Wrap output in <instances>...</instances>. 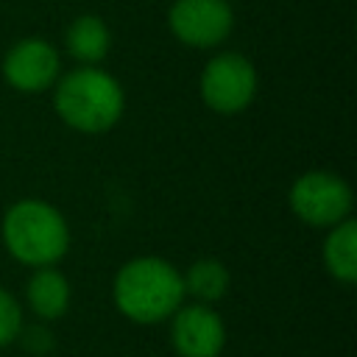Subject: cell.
Segmentation results:
<instances>
[{
    "label": "cell",
    "mask_w": 357,
    "mask_h": 357,
    "mask_svg": "<svg viewBox=\"0 0 357 357\" xmlns=\"http://www.w3.org/2000/svg\"><path fill=\"white\" fill-rule=\"evenodd\" d=\"M25 298L39 321H56L70 307V282L53 265L33 268V276L25 287Z\"/></svg>",
    "instance_id": "9"
},
{
    "label": "cell",
    "mask_w": 357,
    "mask_h": 357,
    "mask_svg": "<svg viewBox=\"0 0 357 357\" xmlns=\"http://www.w3.org/2000/svg\"><path fill=\"white\" fill-rule=\"evenodd\" d=\"M184 279V296H192L201 304H215L226 296L229 290V271L218 259H198L181 273Z\"/></svg>",
    "instance_id": "12"
},
{
    "label": "cell",
    "mask_w": 357,
    "mask_h": 357,
    "mask_svg": "<svg viewBox=\"0 0 357 357\" xmlns=\"http://www.w3.org/2000/svg\"><path fill=\"white\" fill-rule=\"evenodd\" d=\"M324 265L332 279L343 284L357 282V223L351 218L329 226L324 240Z\"/></svg>",
    "instance_id": "10"
},
{
    "label": "cell",
    "mask_w": 357,
    "mask_h": 357,
    "mask_svg": "<svg viewBox=\"0 0 357 357\" xmlns=\"http://www.w3.org/2000/svg\"><path fill=\"white\" fill-rule=\"evenodd\" d=\"M20 337H22V346H25L28 351H33V354H45V351L53 349V335H50L42 324H36V326H22Z\"/></svg>",
    "instance_id": "14"
},
{
    "label": "cell",
    "mask_w": 357,
    "mask_h": 357,
    "mask_svg": "<svg viewBox=\"0 0 357 357\" xmlns=\"http://www.w3.org/2000/svg\"><path fill=\"white\" fill-rule=\"evenodd\" d=\"M257 95V70L240 53H218L201 73V98L218 114H237Z\"/></svg>",
    "instance_id": "5"
},
{
    "label": "cell",
    "mask_w": 357,
    "mask_h": 357,
    "mask_svg": "<svg viewBox=\"0 0 357 357\" xmlns=\"http://www.w3.org/2000/svg\"><path fill=\"white\" fill-rule=\"evenodd\" d=\"M53 106L64 126L81 134H103L114 128L126 109L120 81L98 64H81L56 78Z\"/></svg>",
    "instance_id": "1"
},
{
    "label": "cell",
    "mask_w": 357,
    "mask_h": 357,
    "mask_svg": "<svg viewBox=\"0 0 357 357\" xmlns=\"http://www.w3.org/2000/svg\"><path fill=\"white\" fill-rule=\"evenodd\" d=\"M290 209L310 226H335L351 218V190L329 170H307L290 187Z\"/></svg>",
    "instance_id": "4"
},
{
    "label": "cell",
    "mask_w": 357,
    "mask_h": 357,
    "mask_svg": "<svg viewBox=\"0 0 357 357\" xmlns=\"http://www.w3.org/2000/svg\"><path fill=\"white\" fill-rule=\"evenodd\" d=\"M167 25L187 47H215L231 33L234 11L229 0H173Z\"/></svg>",
    "instance_id": "6"
},
{
    "label": "cell",
    "mask_w": 357,
    "mask_h": 357,
    "mask_svg": "<svg viewBox=\"0 0 357 357\" xmlns=\"http://www.w3.org/2000/svg\"><path fill=\"white\" fill-rule=\"evenodd\" d=\"M20 332H22V307L6 287H0V349L20 340Z\"/></svg>",
    "instance_id": "13"
},
{
    "label": "cell",
    "mask_w": 357,
    "mask_h": 357,
    "mask_svg": "<svg viewBox=\"0 0 357 357\" xmlns=\"http://www.w3.org/2000/svg\"><path fill=\"white\" fill-rule=\"evenodd\" d=\"M0 237L6 251L28 268L56 265L70 248V229L64 215L39 198H22L11 204L3 215Z\"/></svg>",
    "instance_id": "3"
},
{
    "label": "cell",
    "mask_w": 357,
    "mask_h": 357,
    "mask_svg": "<svg viewBox=\"0 0 357 357\" xmlns=\"http://www.w3.org/2000/svg\"><path fill=\"white\" fill-rule=\"evenodd\" d=\"M61 75V56L45 39H20L3 59V78L17 92H45Z\"/></svg>",
    "instance_id": "8"
},
{
    "label": "cell",
    "mask_w": 357,
    "mask_h": 357,
    "mask_svg": "<svg viewBox=\"0 0 357 357\" xmlns=\"http://www.w3.org/2000/svg\"><path fill=\"white\" fill-rule=\"evenodd\" d=\"M64 45L67 53L81 61V64H98L106 59L109 45H112V33L109 25L95 17V14H81L70 22L67 33H64Z\"/></svg>",
    "instance_id": "11"
},
{
    "label": "cell",
    "mask_w": 357,
    "mask_h": 357,
    "mask_svg": "<svg viewBox=\"0 0 357 357\" xmlns=\"http://www.w3.org/2000/svg\"><path fill=\"white\" fill-rule=\"evenodd\" d=\"M112 298L128 321L162 324L184 304V279L162 257H137L117 271Z\"/></svg>",
    "instance_id": "2"
},
{
    "label": "cell",
    "mask_w": 357,
    "mask_h": 357,
    "mask_svg": "<svg viewBox=\"0 0 357 357\" xmlns=\"http://www.w3.org/2000/svg\"><path fill=\"white\" fill-rule=\"evenodd\" d=\"M167 321L170 346L178 357H218L226 346V326L212 304H181Z\"/></svg>",
    "instance_id": "7"
}]
</instances>
